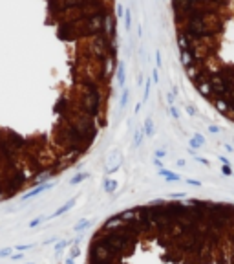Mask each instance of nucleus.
Segmentation results:
<instances>
[{"label": "nucleus", "mask_w": 234, "mask_h": 264, "mask_svg": "<svg viewBox=\"0 0 234 264\" xmlns=\"http://www.w3.org/2000/svg\"><path fill=\"white\" fill-rule=\"evenodd\" d=\"M88 264H234V204L159 200L110 217Z\"/></svg>", "instance_id": "f257e3e1"}, {"label": "nucleus", "mask_w": 234, "mask_h": 264, "mask_svg": "<svg viewBox=\"0 0 234 264\" xmlns=\"http://www.w3.org/2000/svg\"><path fill=\"white\" fill-rule=\"evenodd\" d=\"M117 83H119V86L125 84V62L121 61L119 66H117Z\"/></svg>", "instance_id": "f03ea898"}, {"label": "nucleus", "mask_w": 234, "mask_h": 264, "mask_svg": "<svg viewBox=\"0 0 234 264\" xmlns=\"http://www.w3.org/2000/svg\"><path fill=\"white\" fill-rule=\"evenodd\" d=\"M125 30H132V9H125Z\"/></svg>", "instance_id": "7ed1b4c3"}, {"label": "nucleus", "mask_w": 234, "mask_h": 264, "mask_svg": "<svg viewBox=\"0 0 234 264\" xmlns=\"http://www.w3.org/2000/svg\"><path fill=\"white\" fill-rule=\"evenodd\" d=\"M115 17H117V18H123V17H125V8H123L121 4H117V9H115Z\"/></svg>", "instance_id": "20e7f679"}, {"label": "nucleus", "mask_w": 234, "mask_h": 264, "mask_svg": "<svg viewBox=\"0 0 234 264\" xmlns=\"http://www.w3.org/2000/svg\"><path fill=\"white\" fill-rule=\"evenodd\" d=\"M11 251H13V248H2V250H0V259H2V257H9Z\"/></svg>", "instance_id": "39448f33"}, {"label": "nucleus", "mask_w": 234, "mask_h": 264, "mask_svg": "<svg viewBox=\"0 0 234 264\" xmlns=\"http://www.w3.org/2000/svg\"><path fill=\"white\" fill-rule=\"evenodd\" d=\"M29 248H31L29 244H24V246H17L15 250H18V251H24V250H29Z\"/></svg>", "instance_id": "423d86ee"}, {"label": "nucleus", "mask_w": 234, "mask_h": 264, "mask_svg": "<svg viewBox=\"0 0 234 264\" xmlns=\"http://www.w3.org/2000/svg\"><path fill=\"white\" fill-rule=\"evenodd\" d=\"M146 134H152V121L150 119L146 121Z\"/></svg>", "instance_id": "0eeeda50"}, {"label": "nucleus", "mask_w": 234, "mask_h": 264, "mask_svg": "<svg viewBox=\"0 0 234 264\" xmlns=\"http://www.w3.org/2000/svg\"><path fill=\"white\" fill-rule=\"evenodd\" d=\"M155 57H157V66H161V52H157Z\"/></svg>", "instance_id": "6e6552de"}, {"label": "nucleus", "mask_w": 234, "mask_h": 264, "mask_svg": "<svg viewBox=\"0 0 234 264\" xmlns=\"http://www.w3.org/2000/svg\"><path fill=\"white\" fill-rule=\"evenodd\" d=\"M186 112H189V114H194L196 110H194V107H186Z\"/></svg>", "instance_id": "1a4fd4ad"}]
</instances>
